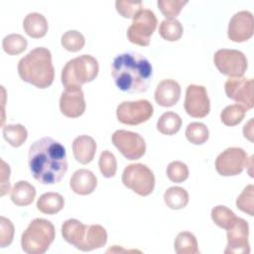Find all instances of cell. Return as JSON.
<instances>
[{"mask_svg": "<svg viewBox=\"0 0 254 254\" xmlns=\"http://www.w3.org/2000/svg\"><path fill=\"white\" fill-rule=\"evenodd\" d=\"M28 165L33 177L40 184H57L67 171L65 148L51 137L41 138L29 149Z\"/></svg>", "mask_w": 254, "mask_h": 254, "instance_id": "obj_1", "label": "cell"}, {"mask_svg": "<svg viewBox=\"0 0 254 254\" xmlns=\"http://www.w3.org/2000/svg\"><path fill=\"white\" fill-rule=\"evenodd\" d=\"M111 75L120 90L139 93L148 89L153 77V68L149 60L142 54L127 52L114 58Z\"/></svg>", "mask_w": 254, "mask_h": 254, "instance_id": "obj_2", "label": "cell"}, {"mask_svg": "<svg viewBox=\"0 0 254 254\" xmlns=\"http://www.w3.org/2000/svg\"><path fill=\"white\" fill-rule=\"evenodd\" d=\"M18 73L22 80L38 88L51 86L55 78L51 52L44 47L32 50L19 61Z\"/></svg>", "mask_w": 254, "mask_h": 254, "instance_id": "obj_3", "label": "cell"}, {"mask_svg": "<svg viewBox=\"0 0 254 254\" xmlns=\"http://www.w3.org/2000/svg\"><path fill=\"white\" fill-rule=\"evenodd\" d=\"M99 65L95 58L81 55L69 60L62 69L61 79L65 88H81L82 84L95 79Z\"/></svg>", "mask_w": 254, "mask_h": 254, "instance_id": "obj_4", "label": "cell"}, {"mask_svg": "<svg viewBox=\"0 0 254 254\" xmlns=\"http://www.w3.org/2000/svg\"><path fill=\"white\" fill-rule=\"evenodd\" d=\"M55 237L56 230L51 221L35 218L22 233L21 246L28 254H43L49 249Z\"/></svg>", "mask_w": 254, "mask_h": 254, "instance_id": "obj_5", "label": "cell"}, {"mask_svg": "<svg viewBox=\"0 0 254 254\" xmlns=\"http://www.w3.org/2000/svg\"><path fill=\"white\" fill-rule=\"evenodd\" d=\"M123 185L141 196L152 193L155 188V176L144 164L128 165L122 174Z\"/></svg>", "mask_w": 254, "mask_h": 254, "instance_id": "obj_6", "label": "cell"}, {"mask_svg": "<svg viewBox=\"0 0 254 254\" xmlns=\"http://www.w3.org/2000/svg\"><path fill=\"white\" fill-rule=\"evenodd\" d=\"M157 18L153 11L142 9L134 18L132 24L127 29L128 40L135 45L147 47L151 37L157 28Z\"/></svg>", "mask_w": 254, "mask_h": 254, "instance_id": "obj_7", "label": "cell"}, {"mask_svg": "<svg viewBox=\"0 0 254 254\" xmlns=\"http://www.w3.org/2000/svg\"><path fill=\"white\" fill-rule=\"evenodd\" d=\"M213 62L216 68L229 77H241L248 67L245 55L237 50H218L213 56Z\"/></svg>", "mask_w": 254, "mask_h": 254, "instance_id": "obj_8", "label": "cell"}, {"mask_svg": "<svg viewBox=\"0 0 254 254\" xmlns=\"http://www.w3.org/2000/svg\"><path fill=\"white\" fill-rule=\"evenodd\" d=\"M154 113L152 103L147 99L123 101L116 108V117L126 125H139L148 121Z\"/></svg>", "mask_w": 254, "mask_h": 254, "instance_id": "obj_9", "label": "cell"}, {"mask_svg": "<svg viewBox=\"0 0 254 254\" xmlns=\"http://www.w3.org/2000/svg\"><path fill=\"white\" fill-rule=\"evenodd\" d=\"M113 145L128 160H138L146 152L144 138L135 132L116 130L111 137Z\"/></svg>", "mask_w": 254, "mask_h": 254, "instance_id": "obj_10", "label": "cell"}, {"mask_svg": "<svg viewBox=\"0 0 254 254\" xmlns=\"http://www.w3.org/2000/svg\"><path fill=\"white\" fill-rule=\"evenodd\" d=\"M246 152L238 147H230L220 153L215 159L216 172L223 177L237 176L247 165Z\"/></svg>", "mask_w": 254, "mask_h": 254, "instance_id": "obj_11", "label": "cell"}, {"mask_svg": "<svg viewBox=\"0 0 254 254\" xmlns=\"http://www.w3.org/2000/svg\"><path fill=\"white\" fill-rule=\"evenodd\" d=\"M254 80L246 77H229L224 83V90L228 98L239 103L246 110L253 108Z\"/></svg>", "mask_w": 254, "mask_h": 254, "instance_id": "obj_12", "label": "cell"}, {"mask_svg": "<svg viewBox=\"0 0 254 254\" xmlns=\"http://www.w3.org/2000/svg\"><path fill=\"white\" fill-rule=\"evenodd\" d=\"M184 107L186 112L193 118H203L210 111V101L203 85L190 84L186 90Z\"/></svg>", "mask_w": 254, "mask_h": 254, "instance_id": "obj_13", "label": "cell"}, {"mask_svg": "<svg viewBox=\"0 0 254 254\" xmlns=\"http://www.w3.org/2000/svg\"><path fill=\"white\" fill-rule=\"evenodd\" d=\"M227 245L224 250L225 254H248L250 252L248 236V222L240 217H236L234 222L226 229Z\"/></svg>", "mask_w": 254, "mask_h": 254, "instance_id": "obj_14", "label": "cell"}, {"mask_svg": "<svg viewBox=\"0 0 254 254\" xmlns=\"http://www.w3.org/2000/svg\"><path fill=\"white\" fill-rule=\"evenodd\" d=\"M254 33V18L249 11H239L235 13L227 29V36L229 40L235 43H242L248 41Z\"/></svg>", "mask_w": 254, "mask_h": 254, "instance_id": "obj_15", "label": "cell"}, {"mask_svg": "<svg viewBox=\"0 0 254 254\" xmlns=\"http://www.w3.org/2000/svg\"><path fill=\"white\" fill-rule=\"evenodd\" d=\"M84 94L81 88H65L60 97V110L68 118H77L85 111Z\"/></svg>", "mask_w": 254, "mask_h": 254, "instance_id": "obj_16", "label": "cell"}, {"mask_svg": "<svg viewBox=\"0 0 254 254\" xmlns=\"http://www.w3.org/2000/svg\"><path fill=\"white\" fill-rule=\"evenodd\" d=\"M181 86L174 79H164L156 87L155 101L163 107H171L178 103L181 97Z\"/></svg>", "mask_w": 254, "mask_h": 254, "instance_id": "obj_17", "label": "cell"}, {"mask_svg": "<svg viewBox=\"0 0 254 254\" xmlns=\"http://www.w3.org/2000/svg\"><path fill=\"white\" fill-rule=\"evenodd\" d=\"M71 190L80 195H87L94 191L97 187V179L95 175L86 169L75 171L69 181Z\"/></svg>", "mask_w": 254, "mask_h": 254, "instance_id": "obj_18", "label": "cell"}, {"mask_svg": "<svg viewBox=\"0 0 254 254\" xmlns=\"http://www.w3.org/2000/svg\"><path fill=\"white\" fill-rule=\"evenodd\" d=\"M106 242L107 232L103 226L99 224L86 225L83 239L76 249L81 251H91L103 247Z\"/></svg>", "mask_w": 254, "mask_h": 254, "instance_id": "obj_19", "label": "cell"}, {"mask_svg": "<svg viewBox=\"0 0 254 254\" xmlns=\"http://www.w3.org/2000/svg\"><path fill=\"white\" fill-rule=\"evenodd\" d=\"M72 153L78 163L86 165L90 163L95 156L96 142L88 135L77 136L72 142Z\"/></svg>", "mask_w": 254, "mask_h": 254, "instance_id": "obj_20", "label": "cell"}, {"mask_svg": "<svg viewBox=\"0 0 254 254\" xmlns=\"http://www.w3.org/2000/svg\"><path fill=\"white\" fill-rule=\"evenodd\" d=\"M23 28L26 34L31 38L40 39L46 36L49 29V25L44 15L37 12H33L29 13L25 17L23 22Z\"/></svg>", "mask_w": 254, "mask_h": 254, "instance_id": "obj_21", "label": "cell"}, {"mask_svg": "<svg viewBox=\"0 0 254 254\" xmlns=\"http://www.w3.org/2000/svg\"><path fill=\"white\" fill-rule=\"evenodd\" d=\"M36 196V189L27 181L17 182L11 190V200L18 206L31 204Z\"/></svg>", "mask_w": 254, "mask_h": 254, "instance_id": "obj_22", "label": "cell"}, {"mask_svg": "<svg viewBox=\"0 0 254 254\" xmlns=\"http://www.w3.org/2000/svg\"><path fill=\"white\" fill-rule=\"evenodd\" d=\"M85 229L86 225L83 224L81 221L70 218L63 223L62 235L67 243L72 244L76 248L83 239Z\"/></svg>", "mask_w": 254, "mask_h": 254, "instance_id": "obj_23", "label": "cell"}, {"mask_svg": "<svg viewBox=\"0 0 254 254\" xmlns=\"http://www.w3.org/2000/svg\"><path fill=\"white\" fill-rule=\"evenodd\" d=\"M38 210L45 214H56L64 206V196L58 192H46L42 194L36 204Z\"/></svg>", "mask_w": 254, "mask_h": 254, "instance_id": "obj_24", "label": "cell"}, {"mask_svg": "<svg viewBox=\"0 0 254 254\" xmlns=\"http://www.w3.org/2000/svg\"><path fill=\"white\" fill-rule=\"evenodd\" d=\"M182 118L175 112L168 111L163 113L158 122L157 129L163 135H174L176 134L182 127Z\"/></svg>", "mask_w": 254, "mask_h": 254, "instance_id": "obj_25", "label": "cell"}, {"mask_svg": "<svg viewBox=\"0 0 254 254\" xmlns=\"http://www.w3.org/2000/svg\"><path fill=\"white\" fill-rule=\"evenodd\" d=\"M164 201L172 209H182L189 202V193L181 187H171L164 193Z\"/></svg>", "mask_w": 254, "mask_h": 254, "instance_id": "obj_26", "label": "cell"}, {"mask_svg": "<svg viewBox=\"0 0 254 254\" xmlns=\"http://www.w3.org/2000/svg\"><path fill=\"white\" fill-rule=\"evenodd\" d=\"M175 251L178 254L199 253L195 236L189 231L180 232L175 239Z\"/></svg>", "mask_w": 254, "mask_h": 254, "instance_id": "obj_27", "label": "cell"}, {"mask_svg": "<svg viewBox=\"0 0 254 254\" xmlns=\"http://www.w3.org/2000/svg\"><path fill=\"white\" fill-rule=\"evenodd\" d=\"M4 139L12 147L22 146L28 137V131L22 124H8L2 130Z\"/></svg>", "mask_w": 254, "mask_h": 254, "instance_id": "obj_28", "label": "cell"}, {"mask_svg": "<svg viewBox=\"0 0 254 254\" xmlns=\"http://www.w3.org/2000/svg\"><path fill=\"white\" fill-rule=\"evenodd\" d=\"M184 33L183 25L177 19H165L159 27L160 36L169 42H176L181 39Z\"/></svg>", "mask_w": 254, "mask_h": 254, "instance_id": "obj_29", "label": "cell"}, {"mask_svg": "<svg viewBox=\"0 0 254 254\" xmlns=\"http://www.w3.org/2000/svg\"><path fill=\"white\" fill-rule=\"evenodd\" d=\"M28 46L27 40L19 34H10L2 41V48L4 52L10 56H17L22 54Z\"/></svg>", "mask_w": 254, "mask_h": 254, "instance_id": "obj_30", "label": "cell"}, {"mask_svg": "<svg viewBox=\"0 0 254 254\" xmlns=\"http://www.w3.org/2000/svg\"><path fill=\"white\" fill-rule=\"evenodd\" d=\"M187 139L194 145H201L208 140L209 131L205 124L200 122H191L186 129Z\"/></svg>", "mask_w": 254, "mask_h": 254, "instance_id": "obj_31", "label": "cell"}, {"mask_svg": "<svg viewBox=\"0 0 254 254\" xmlns=\"http://www.w3.org/2000/svg\"><path fill=\"white\" fill-rule=\"evenodd\" d=\"M246 111L247 110L240 104L228 105L221 111L220 120L226 126H235L243 120Z\"/></svg>", "mask_w": 254, "mask_h": 254, "instance_id": "obj_32", "label": "cell"}, {"mask_svg": "<svg viewBox=\"0 0 254 254\" xmlns=\"http://www.w3.org/2000/svg\"><path fill=\"white\" fill-rule=\"evenodd\" d=\"M234 212L225 205H216L211 209V219L220 228L227 229L236 219Z\"/></svg>", "mask_w": 254, "mask_h": 254, "instance_id": "obj_33", "label": "cell"}, {"mask_svg": "<svg viewBox=\"0 0 254 254\" xmlns=\"http://www.w3.org/2000/svg\"><path fill=\"white\" fill-rule=\"evenodd\" d=\"M61 43L66 51L75 53L84 47L85 39L80 32L76 30H69L62 36Z\"/></svg>", "mask_w": 254, "mask_h": 254, "instance_id": "obj_34", "label": "cell"}, {"mask_svg": "<svg viewBox=\"0 0 254 254\" xmlns=\"http://www.w3.org/2000/svg\"><path fill=\"white\" fill-rule=\"evenodd\" d=\"M98 166L103 177L112 178L115 176L117 171V161L110 151L105 150L100 154Z\"/></svg>", "mask_w": 254, "mask_h": 254, "instance_id": "obj_35", "label": "cell"}, {"mask_svg": "<svg viewBox=\"0 0 254 254\" xmlns=\"http://www.w3.org/2000/svg\"><path fill=\"white\" fill-rule=\"evenodd\" d=\"M188 1L182 0H158L157 5L166 19H176Z\"/></svg>", "mask_w": 254, "mask_h": 254, "instance_id": "obj_36", "label": "cell"}, {"mask_svg": "<svg viewBox=\"0 0 254 254\" xmlns=\"http://www.w3.org/2000/svg\"><path fill=\"white\" fill-rule=\"evenodd\" d=\"M167 176L174 183H183L189 178V168L181 161H173L167 167Z\"/></svg>", "mask_w": 254, "mask_h": 254, "instance_id": "obj_37", "label": "cell"}, {"mask_svg": "<svg viewBox=\"0 0 254 254\" xmlns=\"http://www.w3.org/2000/svg\"><path fill=\"white\" fill-rule=\"evenodd\" d=\"M115 7L117 12L123 18L133 19L143 9V4L141 1L117 0L115 2Z\"/></svg>", "mask_w": 254, "mask_h": 254, "instance_id": "obj_38", "label": "cell"}, {"mask_svg": "<svg viewBox=\"0 0 254 254\" xmlns=\"http://www.w3.org/2000/svg\"><path fill=\"white\" fill-rule=\"evenodd\" d=\"M253 196H254V187L253 185H248L236 199L237 208L249 214L250 216H253V204H254Z\"/></svg>", "mask_w": 254, "mask_h": 254, "instance_id": "obj_39", "label": "cell"}, {"mask_svg": "<svg viewBox=\"0 0 254 254\" xmlns=\"http://www.w3.org/2000/svg\"><path fill=\"white\" fill-rule=\"evenodd\" d=\"M0 246L2 248L9 246L14 237V225L10 219L1 216L0 217Z\"/></svg>", "mask_w": 254, "mask_h": 254, "instance_id": "obj_40", "label": "cell"}, {"mask_svg": "<svg viewBox=\"0 0 254 254\" xmlns=\"http://www.w3.org/2000/svg\"><path fill=\"white\" fill-rule=\"evenodd\" d=\"M1 196L5 195L7 192H9L10 190V182H9V177H10V167L7 165L3 160H1Z\"/></svg>", "mask_w": 254, "mask_h": 254, "instance_id": "obj_41", "label": "cell"}, {"mask_svg": "<svg viewBox=\"0 0 254 254\" xmlns=\"http://www.w3.org/2000/svg\"><path fill=\"white\" fill-rule=\"evenodd\" d=\"M243 135L250 142H253V118H251L243 127Z\"/></svg>", "mask_w": 254, "mask_h": 254, "instance_id": "obj_42", "label": "cell"}]
</instances>
